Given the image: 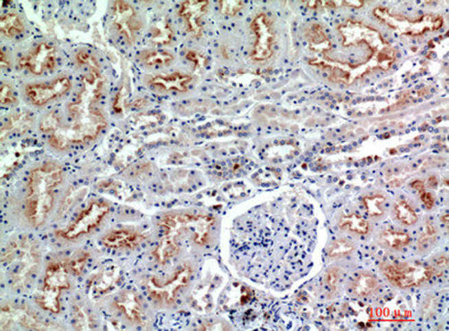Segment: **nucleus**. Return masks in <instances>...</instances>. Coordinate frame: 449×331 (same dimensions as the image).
Returning <instances> with one entry per match:
<instances>
[{"label":"nucleus","instance_id":"nucleus-11","mask_svg":"<svg viewBox=\"0 0 449 331\" xmlns=\"http://www.w3.org/2000/svg\"><path fill=\"white\" fill-rule=\"evenodd\" d=\"M112 17L114 27L121 34V37L124 38L128 44H134L143 27L141 17L134 7L126 1H115L112 7Z\"/></svg>","mask_w":449,"mask_h":331},{"label":"nucleus","instance_id":"nucleus-22","mask_svg":"<svg viewBox=\"0 0 449 331\" xmlns=\"http://www.w3.org/2000/svg\"><path fill=\"white\" fill-rule=\"evenodd\" d=\"M409 234L404 231L386 230L380 234V244L390 249H402L409 243Z\"/></svg>","mask_w":449,"mask_h":331},{"label":"nucleus","instance_id":"nucleus-2","mask_svg":"<svg viewBox=\"0 0 449 331\" xmlns=\"http://www.w3.org/2000/svg\"><path fill=\"white\" fill-rule=\"evenodd\" d=\"M3 263L14 288H25L37 275L41 254L30 238H17L7 246Z\"/></svg>","mask_w":449,"mask_h":331},{"label":"nucleus","instance_id":"nucleus-12","mask_svg":"<svg viewBox=\"0 0 449 331\" xmlns=\"http://www.w3.org/2000/svg\"><path fill=\"white\" fill-rule=\"evenodd\" d=\"M71 87L72 82L70 77H60L45 84H29L25 88V95L32 104L36 106H44L67 95Z\"/></svg>","mask_w":449,"mask_h":331},{"label":"nucleus","instance_id":"nucleus-1","mask_svg":"<svg viewBox=\"0 0 449 331\" xmlns=\"http://www.w3.org/2000/svg\"><path fill=\"white\" fill-rule=\"evenodd\" d=\"M62 181L63 171L56 162H44L31 171L27 181L24 210L25 218L32 227H41L47 220Z\"/></svg>","mask_w":449,"mask_h":331},{"label":"nucleus","instance_id":"nucleus-27","mask_svg":"<svg viewBox=\"0 0 449 331\" xmlns=\"http://www.w3.org/2000/svg\"><path fill=\"white\" fill-rule=\"evenodd\" d=\"M366 211L373 218L384 214L386 211V197L383 195H369L362 199Z\"/></svg>","mask_w":449,"mask_h":331},{"label":"nucleus","instance_id":"nucleus-33","mask_svg":"<svg viewBox=\"0 0 449 331\" xmlns=\"http://www.w3.org/2000/svg\"><path fill=\"white\" fill-rule=\"evenodd\" d=\"M1 101L3 104H14L16 101V96L13 88L8 84H1Z\"/></svg>","mask_w":449,"mask_h":331},{"label":"nucleus","instance_id":"nucleus-15","mask_svg":"<svg viewBox=\"0 0 449 331\" xmlns=\"http://www.w3.org/2000/svg\"><path fill=\"white\" fill-rule=\"evenodd\" d=\"M1 320H3V329L10 328L14 326H21L24 328L43 329L45 328L44 323L41 320L23 308H13V306H5L1 312Z\"/></svg>","mask_w":449,"mask_h":331},{"label":"nucleus","instance_id":"nucleus-13","mask_svg":"<svg viewBox=\"0 0 449 331\" xmlns=\"http://www.w3.org/2000/svg\"><path fill=\"white\" fill-rule=\"evenodd\" d=\"M19 65L34 75L48 73L56 66L55 48L48 42H41L29 54L21 57Z\"/></svg>","mask_w":449,"mask_h":331},{"label":"nucleus","instance_id":"nucleus-4","mask_svg":"<svg viewBox=\"0 0 449 331\" xmlns=\"http://www.w3.org/2000/svg\"><path fill=\"white\" fill-rule=\"evenodd\" d=\"M373 14L390 29L408 37H419L428 32L438 31L444 25L443 16L435 14H426L419 19L412 20L400 14L391 13L389 10L383 7H378Z\"/></svg>","mask_w":449,"mask_h":331},{"label":"nucleus","instance_id":"nucleus-18","mask_svg":"<svg viewBox=\"0 0 449 331\" xmlns=\"http://www.w3.org/2000/svg\"><path fill=\"white\" fill-rule=\"evenodd\" d=\"M143 241H144L143 234L129 229L112 230L103 237L105 246L115 249H133L137 247Z\"/></svg>","mask_w":449,"mask_h":331},{"label":"nucleus","instance_id":"nucleus-21","mask_svg":"<svg viewBox=\"0 0 449 331\" xmlns=\"http://www.w3.org/2000/svg\"><path fill=\"white\" fill-rule=\"evenodd\" d=\"M0 29H1V34L5 37L15 39L23 34L25 27H24L23 21L16 13L8 12V13H3L1 15Z\"/></svg>","mask_w":449,"mask_h":331},{"label":"nucleus","instance_id":"nucleus-20","mask_svg":"<svg viewBox=\"0 0 449 331\" xmlns=\"http://www.w3.org/2000/svg\"><path fill=\"white\" fill-rule=\"evenodd\" d=\"M179 248L181 244L177 241H174V238H171L168 234H163L161 241L153 251V256L160 265H165L178 254Z\"/></svg>","mask_w":449,"mask_h":331},{"label":"nucleus","instance_id":"nucleus-6","mask_svg":"<svg viewBox=\"0 0 449 331\" xmlns=\"http://www.w3.org/2000/svg\"><path fill=\"white\" fill-rule=\"evenodd\" d=\"M193 270L189 265H183L174 271L171 279L159 281L155 278L148 279L146 282L150 297L159 304L169 305L177 299L178 295L191 281Z\"/></svg>","mask_w":449,"mask_h":331},{"label":"nucleus","instance_id":"nucleus-35","mask_svg":"<svg viewBox=\"0 0 449 331\" xmlns=\"http://www.w3.org/2000/svg\"><path fill=\"white\" fill-rule=\"evenodd\" d=\"M419 197H421V201H423V204H424L426 208H428V210L433 208V205H435V198H433V195L424 191V193L419 195Z\"/></svg>","mask_w":449,"mask_h":331},{"label":"nucleus","instance_id":"nucleus-3","mask_svg":"<svg viewBox=\"0 0 449 331\" xmlns=\"http://www.w3.org/2000/svg\"><path fill=\"white\" fill-rule=\"evenodd\" d=\"M159 225L163 229V234L174 238L179 244L183 238L187 237L194 244L203 246L210 239L215 219L194 213H168L160 219Z\"/></svg>","mask_w":449,"mask_h":331},{"label":"nucleus","instance_id":"nucleus-25","mask_svg":"<svg viewBox=\"0 0 449 331\" xmlns=\"http://www.w3.org/2000/svg\"><path fill=\"white\" fill-rule=\"evenodd\" d=\"M172 39V30L168 21H157L151 27V41L155 45H167Z\"/></svg>","mask_w":449,"mask_h":331},{"label":"nucleus","instance_id":"nucleus-5","mask_svg":"<svg viewBox=\"0 0 449 331\" xmlns=\"http://www.w3.org/2000/svg\"><path fill=\"white\" fill-rule=\"evenodd\" d=\"M70 273L67 262H54L48 267L37 297V303L43 310L51 313L60 311V295L62 291L70 288Z\"/></svg>","mask_w":449,"mask_h":331},{"label":"nucleus","instance_id":"nucleus-10","mask_svg":"<svg viewBox=\"0 0 449 331\" xmlns=\"http://www.w3.org/2000/svg\"><path fill=\"white\" fill-rule=\"evenodd\" d=\"M338 32L341 34L345 47L362 44L369 45L373 49L379 51L390 47L380 32L360 22L348 21L338 27Z\"/></svg>","mask_w":449,"mask_h":331},{"label":"nucleus","instance_id":"nucleus-31","mask_svg":"<svg viewBox=\"0 0 449 331\" xmlns=\"http://www.w3.org/2000/svg\"><path fill=\"white\" fill-rule=\"evenodd\" d=\"M219 7H220V10L222 13L224 15H228V16H235L238 15L243 7H244V3L243 1H219Z\"/></svg>","mask_w":449,"mask_h":331},{"label":"nucleus","instance_id":"nucleus-14","mask_svg":"<svg viewBox=\"0 0 449 331\" xmlns=\"http://www.w3.org/2000/svg\"><path fill=\"white\" fill-rule=\"evenodd\" d=\"M207 0H189L181 3L178 15L184 21L185 27L192 37L200 38L203 34V17L208 10Z\"/></svg>","mask_w":449,"mask_h":331},{"label":"nucleus","instance_id":"nucleus-16","mask_svg":"<svg viewBox=\"0 0 449 331\" xmlns=\"http://www.w3.org/2000/svg\"><path fill=\"white\" fill-rule=\"evenodd\" d=\"M194 81V77L189 74L176 73L165 74V75H157L152 77L150 84L152 87L158 90L165 91V93H185L191 87Z\"/></svg>","mask_w":449,"mask_h":331},{"label":"nucleus","instance_id":"nucleus-19","mask_svg":"<svg viewBox=\"0 0 449 331\" xmlns=\"http://www.w3.org/2000/svg\"><path fill=\"white\" fill-rule=\"evenodd\" d=\"M306 37L308 40L310 49L317 51V53H327L332 48V42L330 41L325 31L319 24H312V27L307 30Z\"/></svg>","mask_w":449,"mask_h":331},{"label":"nucleus","instance_id":"nucleus-24","mask_svg":"<svg viewBox=\"0 0 449 331\" xmlns=\"http://www.w3.org/2000/svg\"><path fill=\"white\" fill-rule=\"evenodd\" d=\"M338 228L342 230L354 232V234H366L369 231V221L359 215L349 214L340 219Z\"/></svg>","mask_w":449,"mask_h":331},{"label":"nucleus","instance_id":"nucleus-34","mask_svg":"<svg viewBox=\"0 0 449 331\" xmlns=\"http://www.w3.org/2000/svg\"><path fill=\"white\" fill-rule=\"evenodd\" d=\"M340 275H341V271L338 269L334 268L330 270L326 275V284H329L330 287H334L338 284Z\"/></svg>","mask_w":449,"mask_h":331},{"label":"nucleus","instance_id":"nucleus-23","mask_svg":"<svg viewBox=\"0 0 449 331\" xmlns=\"http://www.w3.org/2000/svg\"><path fill=\"white\" fill-rule=\"evenodd\" d=\"M378 287H379V281L374 275H369V273H362V275H357L352 284V291L357 296L373 294Z\"/></svg>","mask_w":449,"mask_h":331},{"label":"nucleus","instance_id":"nucleus-8","mask_svg":"<svg viewBox=\"0 0 449 331\" xmlns=\"http://www.w3.org/2000/svg\"><path fill=\"white\" fill-rule=\"evenodd\" d=\"M382 271L391 284L399 288L419 286L435 275V270L430 265L419 262L384 265Z\"/></svg>","mask_w":449,"mask_h":331},{"label":"nucleus","instance_id":"nucleus-7","mask_svg":"<svg viewBox=\"0 0 449 331\" xmlns=\"http://www.w3.org/2000/svg\"><path fill=\"white\" fill-rule=\"evenodd\" d=\"M110 212V205L104 201H95L84 208L73 222L57 232V236L64 241H76L91 234L102 223Z\"/></svg>","mask_w":449,"mask_h":331},{"label":"nucleus","instance_id":"nucleus-9","mask_svg":"<svg viewBox=\"0 0 449 331\" xmlns=\"http://www.w3.org/2000/svg\"><path fill=\"white\" fill-rule=\"evenodd\" d=\"M251 29L255 36L252 60L265 62L275 51L276 36L272 21L265 13L257 14L252 21Z\"/></svg>","mask_w":449,"mask_h":331},{"label":"nucleus","instance_id":"nucleus-28","mask_svg":"<svg viewBox=\"0 0 449 331\" xmlns=\"http://www.w3.org/2000/svg\"><path fill=\"white\" fill-rule=\"evenodd\" d=\"M393 212H395L397 220L400 223L405 224V225H413L417 221V215H416L415 211L413 210L412 206L407 201H397Z\"/></svg>","mask_w":449,"mask_h":331},{"label":"nucleus","instance_id":"nucleus-29","mask_svg":"<svg viewBox=\"0 0 449 331\" xmlns=\"http://www.w3.org/2000/svg\"><path fill=\"white\" fill-rule=\"evenodd\" d=\"M354 251V245L347 239H338L329 248V256L331 258H341L350 254Z\"/></svg>","mask_w":449,"mask_h":331},{"label":"nucleus","instance_id":"nucleus-32","mask_svg":"<svg viewBox=\"0 0 449 331\" xmlns=\"http://www.w3.org/2000/svg\"><path fill=\"white\" fill-rule=\"evenodd\" d=\"M436 238V228L431 222L426 223L422 236L419 237V246L421 249L428 247L431 243H433Z\"/></svg>","mask_w":449,"mask_h":331},{"label":"nucleus","instance_id":"nucleus-36","mask_svg":"<svg viewBox=\"0 0 449 331\" xmlns=\"http://www.w3.org/2000/svg\"><path fill=\"white\" fill-rule=\"evenodd\" d=\"M447 265H448V262H447L446 256H441V258H438L436 263H435V265L433 267V270H435V273H436L438 270H440L439 272H443L444 268H447Z\"/></svg>","mask_w":449,"mask_h":331},{"label":"nucleus","instance_id":"nucleus-17","mask_svg":"<svg viewBox=\"0 0 449 331\" xmlns=\"http://www.w3.org/2000/svg\"><path fill=\"white\" fill-rule=\"evenodd\" d=\"M114 306L128 321L133 323H141L144 320V311L141 302L133 291H126L114 301Z\"/></svg>","mask_w":449,"mask_h":331},{"label":"nucleus","instance_id":"nucleus-30","mask_svg":"<svg viewBox=\"0 0 449 331\" xmlns=\"http://www.w3.org/2000/svg\"><path fill=\"white\" fill-rule=\"evenodd\" d=\"M88 258H89L88 253L80 252V253L74 254L69 261H67V268L70 270L71 273L72 275H80L84 267L87 265Z\"/></svg>","mask_w":449,"mask_h":331},{"label":"nucleus","instance_id":"nucleus-26","mask_svg":"<svg viewBox=\"0 0 449 331\" xmlns=\"http://www.w3.org/2000/svg\"><path fill=\"white\" fill-rule=\"evenodd\" d=\"M141 60L148 66H165L174 60V56L167 51H146L141 53Z\"/></svg>","mask_w":449,"mask_h":331}]
</instances>
